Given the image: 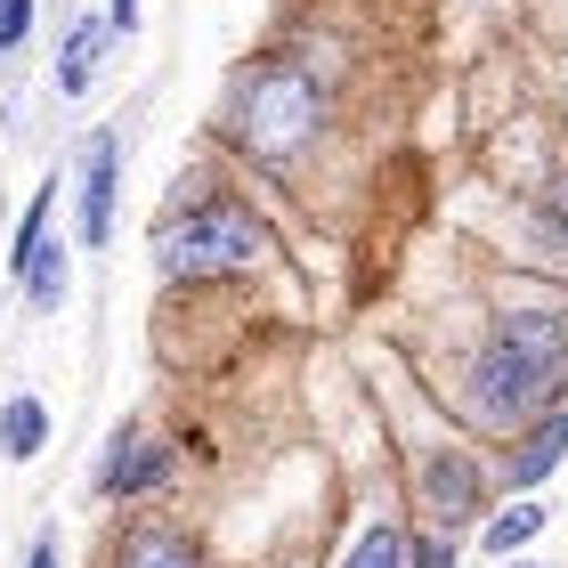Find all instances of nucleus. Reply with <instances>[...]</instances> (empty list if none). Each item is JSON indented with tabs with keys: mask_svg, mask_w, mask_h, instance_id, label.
<instances>
[{
	"mask_svg": "<svg viewBox=\"0 0 568 568\" xmlns=\"http://www.w3.org/2000/svg\"><path fill=\"white\" fill-rule=\"evenodd\" d=\"M220 131H227V146H236L252 171L284 179V171H301V154L325 139V82L301 58H252V65H236V82H227Z\"/></svg>",
	"mask_w": 568,
	"mask_h": 568,
	"instance_id": "1",
	"label": "nucleus"
},
{
	"mask_svg": "<svg viewBox=\"0 0 568 568\" xmlns=\"http://www.w3.org/2000/svg\"><path fill=\"white\" fill-rule=\"evenodd\" d=\"M568 382V325L545 308H520V317L496 325V342L471 357V382H463V423L479 430H520L560 398Z\"/></svg>",
	"mask_w": 568,
	"mask_h": 568,
	"instance_id": "2",
	"label": "nucleus"
},
{
	"mask_svg": "<svg viewBox=\"0 0 568 568\" xmlns=\"http://www.w3.org/2000/svg\"><path fill=\"white\" fill-rule=\"evenodd\" d=\"M268 252H276L268 220L227 187H187L146 236V261L163 284H227V276H252Z\"/></svg>",
	"mask_w": 568,
	"mask_h": 568,
	"instance_id": "3",
	"label": "nucleus"
},
{
	"mask_svg": "<svg viewBox=\"0 0 568 568\" xmlns=\"http://www.w3.org/2000/svg\"><path fill=\"white\" fill-rule=\"evenodd\" d=\"M65 212H73V244L106 252L114 220H122V131L98 122V131L65 154Z\"/></svg>",
	"mask_w": 568,
	"mask_h": 568,
	"instance_id": "4",
	"label": "nucleus"
},
{
	"mask_svg": "<svg viewBox=\"0 0 568 568\" xmlns=\"http://www.w3.org/2000/svg\"><path fill=\"white\" fill-rule=\"evenodd\" d=\"M171 471H179L171 438L154 423H122L106 438V455H98V496H106V504H146V496L171 487Z\"/></svg>",
	"mask_w": 568,
	"mask_h": 568,
	"instance_id": "5",
	"label": "nucleus"
},
{
	"mask_svg": "<svg viewBox=\"0 0 568 568\" xmlns=\"http://www.w3.org/2000/svg\"><path fill=\"white\" fill-rule=\"evenodd\" d=\"M479 463L471 455H423L415 463V504H423V520H438V528H455V520H471V511H479Z\"/></svg>",
	"mask_w": 568,
	"mask_h": 568,
	"instance_id": "6",
	"label": "nucleus"
},
{
	"mask_svg": "<svg viewBox=\"0 0 568 568\" xmlns=\"http://www.w3.org/2000/svg\"><path fill=\"white\" fill-rule=\"evenodd\" d=\"M560 455H568V415H560V406H545L536 423H520V447L504 455V479H496V487H511V496H536V487L560 471Z\"/></svg>",
	"mask_w": 568,
	"mask_h": 568,
	"instance_id": "7",
	"label": "nucleus"
},
{
	"mask_svg": "<svg viewBox=\"0 0 568 568\" xmlns=\"http://www.w3.org/2000/svg\"><path fill=\"white\" fill-rule=\"evenodd\" d=\"M106 568H212V552H203L187 528H171V520H131L114 536Z\"/></svg>",
	"mask_w": 568,
	"mask_h": 568,
	"instance_id": "8",
	"label": "nucleus"
},
{
	"mask_svg": "<svg viewBox=\"0 0 568 568\" xmlns=\"http://www.w3.org/2000/svg\"><path fill=\"white\" fill-rule=\"evenodd\" d=\"M106 49H114V24L98 9H82V17H73V33H65V49H58V98H90Z\"/></svg>",
	"mask_w": 568,
	"mask_h": 568,
	"instance_id": "9",
	"label": "nucleus"
},
{
	"mask_svg": "<svg viewBox=\"0 0 568 568\" xmlns=\"http://www.w3.org/2000/svg\"><path fill=\"white\" fill-rule=\"evenodd\" d=\"M17 293H24V317H58L65 293H73V252L65 244H33V261L17 268Z\"/></svg>",
	"mask_w": 568,
	"mask_h": 568,
	"instance_id": "10",
	"label": "nucleus"
},
{
	"mask_svg": "<svg viewBox=\"0 0 568 568\" xmlns=\"http://www.w3.org/2000/svg\"><path fill=\"white\" fill-rule=\"evenodd\" d=\"M49 447V398L41 390H9L0 398V463H33Z\"/></svg>",
	"mask_w": 568,
	"mask_h": 568,
	"instance_id": "11",
	"label": "nucleus"
},
{
	"mask_svg": "<svg viewBox=\"0 0 568 568\" xmlns=\"http://www.w3.org/2000/svg\"><path fill=\"white\" fill-rule=\"evenodd\" d=\"M552 528V504H536V496H520L511 511H496V520L479 528V552H496V560H511L520 545H536V536Z\"/></svg>",
	"mask_w": 568,
	"mask_h": 568,
	"instance_id": "12",
	"label": "nucleus"
},
{
	"mask_svg": "<svg viewBox=\"0 0 568 568\" xmlns=\"http://www.w3.org/2000/svg\"><path fill=\"white\" fill-rule=\"evenodd\" d=\"M333 568H406V536L390 520H366L342 552H333Z\"/></svg>",
	"mask_w": 568,
	"mask_h": 568,
	"instance_id": "13",
	"label": "nucleus"
},
{
	"mask_svg": "<svg viewBox=\"0 0 568 568\" xmlns=\"http://www.w3.org/2000/svg\"><path fill=\"white\" fill-rule=\"evenodd\" d=\"M536 236H545L552 252H568V171L545 179V195H536Z\"/></svg>",
	"mask_w": 568,
	"mask_h": 568,
	"instance_id": "14",
	"label": "nucleus"
},
{
	"mask_svg": "<svg viewBox=\"0 0 568 568\" xmlns=\"http://www.w3.org/2000/svg\"><path fill=\"white\" fill-rule=\"evenodd\" d=\"M41 24V0H0V58H17Z\"/></svg>",
	"mask_w": 568,
	"mask_h": 568,
	"instance_id": "15",
	"label": "nucleus"
},
{
	"mask_svg": "<svg viewBox=\"0 0 568 568\" xmlns=\"http://www.w3.org/2000/svg\"><path fill=\"white\" fill-rule=\"evenodd\" d=\"M406 568H455V545H447V536H423V552L406 545Z\"/></svg>",
	"mask_w": 568,
	"mask_h": 568,
	"instance_id": "16",
	"label": "nucleus"
},
{
	"mask_svg": "<svg viewBox=\"0 0 568 568\" xmlns=\"http://www.w3.org/2000/svg\"><path fill=\"white\" fill-rule=\"evenodd\" d=\"M139 17H146V0H106V24H114V41H122V33H139Z\"/></svg>",
	"mask_w": 568,
	"mask_h": 568,
	"instance_id": "17",
	"label": "nucleus"
},
{
	"mask_svg": "<svg viewBox=\"0 0 568 568\" xmlns=\"http://www.w3.org/2000/svg\"><path fill=\"white\" fill-rule=\"evenodd\" d=\"M24 568H65V552H58V536H49V528L24 545Z\"/></svg>",
	"mask_w": 568,
	"mask_h": 568,
	"instance_id": "18",
	"label": "nucleus"
},
{
	"mask_svg": "<svg viewBox=\"0 0 568 568\" xmlns=\"http://www.w3.org/2000/svg\"><path fill=\"white\" fill-rule=\"evenodd\" d=\"M520 568H536V560H520Z\"/></svg>",
	"mask_w": 568,
	"mask_h": 568,
	"instance_id": "19",
	"label": "nucleus"
}]
</instances>
